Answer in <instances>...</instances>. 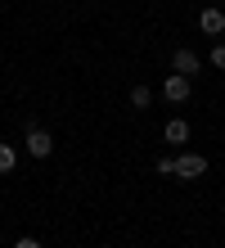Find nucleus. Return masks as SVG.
<instances>
[{"label": "nucleus", "instance_id": "nucleus-5", "mask_svg": "<svg viewBox=\"0 0 225 248\" xmlns=\"http://www.w3.org/2000/svg\"><path fill=\"white\" fill-rule=\"evenodd\" d=\"M171 72H185V77H194V72H198V54H194L189 46H180V50L171 54Z\"/></svg>", "mask_w": 225, "mask_h": 248}, {"label": "nucleus", "instance_id": "nucleus-8", "mask_svg": "<svg viewBox=\"0 0 225 248\" xmlns=\"http://www.w3.org/2000/svg\"><path fill=\"white\" fill-rule=\"evenodd\" d=\"M153 104V91L149 86H131V108H149Z\"/></svg>", "mask_w": 225, "mask_h": 248}, {"label": "nucleus", "instance_id": "nucleus-3", "mask_svg": "<svg viewBox=\"0 0 225 248\" xmlns=\"http://www.w3.org/2000/svg\"><path fill=\"white\" fill-rule=\"evenodd\" d=\"M162 99H167V104H185L189 99V77L185 72H171V77L162 81Z\"/></svg>", "mask_w": 225, "mask_h": 248}, {"label": "nucleus", "instance_id": "nucleus-1", "mask_svg": "<svg viewBox=\"0 0 225 248\" xmlns=\"http://www.w3.org/2000/svg\"><path fill=\"white\" fill-rule=\"evenodd\" d=\"M23 149H27V158H36V163H41V158L54 154V140H50V131L32 126V131H27V140H23Z\"/></svg>", "mask_w": 225, "mask_h": 248}, {"label": "nucleus", "instance_id": "nucleus-6", "mask_svg": "<svg viewBox=\"0 0 225 248\" xmlns=\"http://www.w3.org/2000/svg\"><path fill=\"white\" fill-rule=\"evenodd\" d=\"M162 140H167V144H189V122L185 118H171L167 126H162Z\"/></svg>", "mask_w": 225, "mask_h": 248}, {"label": "nucleus", "instance_id": "nucleus-4", "mask_svg": "<svg viewBox=\"0 0 225 248\" xmlns=\"http://www.w3.org/2000/svg\"><path fill=\"white\" fill-rule=\"evenodd\" d=\"M198 27H203L207 36H221V32H225V9H216V5H207V9L198 14Z\"/></svg>", "mask_w": 225, "mask_h": 248}, {"label": "nucleus", "instance_id": "nucleus-7", "mask_svg": "<svg viewBox=\"0 0 225 248\" xmlns=\"http://www.w3.org/2000/svg\"><path fill=\"white\" fill-rule=\"evenodd\" d=\"M14 167H18V149L14 144H0V176H9Z\"/></svg>", "mask_w": 225, "mask_h": 248}, {"label": "nucleus", "instance_id": "nucleus-9", "mask_svg": "<svg viewBox=\"0 0 225 248\" xmlns=\"http://www.w3.org/2000/svg\"><path fill=\"white\" fill-rule=\"evenodd\" d=\"M207 59H212V68H221V72H225V41H216V46H212V54H207Z\"/></svg>", "mask_w": 225, "mask_h": 248}, {"label": "nucleus", "instance_id": "nucleus-11", "mask_svg": "<svg viewBox=\"0 0 225 248\" xmlns=\"http://www.w3.org/2000/svg\"><path fill=\"white\" fill-rule=\"evenodd\" d=\"M14 248H41V239H32V235H23V239L14 244Z\"/></svg>", "mask_w": 225, "mask_h": 248}, {"label": "nucleus", "instance_id": "nucleus-10", "mask_svg": "<svg viewBox=\"0 0 225 248\" xmlns=\"http://www.w3.org/2000/svg\"><path fill=\"white\" fill-rule=\"evenodd\" d=\"M158 176H176V158H171V154L158 158Z\"/></svg>", "mask_w": 225, "mask_h": 248}, {"label": "nucleus", "instance_id": "nucleus-2", "mask_svg": "<svg viewBox=\"0 0 225 248\" xmlns=\"http://www.w3.org/2000/svg\"><path fill=\"white\" fill-rule=\"evenodd\" d=\"M203 171H207V158H203V154H189V149H185V154L176 158V176H180V181H198Z\"/></svg>", "mask_w": 225, "mask_h": 248}]
</instances>
